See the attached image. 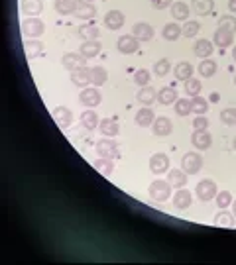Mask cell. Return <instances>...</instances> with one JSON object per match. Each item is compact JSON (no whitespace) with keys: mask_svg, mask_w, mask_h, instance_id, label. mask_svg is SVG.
<instances>
[{"mask_svg":"<svg viewBox=\"0 0 236 265\" xmlns=\"http://www.w3.org/2000/svg\"><path fill=\"white\" fill-rule=\"evenodd\" d=\"M150 197L156 202H165L171 195V185L167 181H162V179H156L152 185H150Z\"/></svg>","mask_w":236,"mask_h":265,"instance_id":"cell-1","label":"cell"},{"mask_svg":"<svg viewBox=\"0 0 236 265\" xmlns=\"http://www.w3.org/2000/svg\"><path fill=\"white\" fill-rule=\"evenodd\" d=\"M46 32V24L42 22L38 16H34V18H26L22 22V34L26 38H40L42 34Z\"/></svg>","mask_w":236,"mask_h":265,"instance_id":"cell-2","label":"cell"},{"mask_svg":"<svg viewBox=\"0 0 236 265\" xmlns=\"http://www.w3.org/2000/svg\"><path fill=\"white\" fill-rule=\"evenodd\" d=\"M201 167H203V157H201L199 154L189 152V154L183 155V159H181V169H183L185 173L195 175V173L201 171Z\"/></svg>","mask_w":236,"mask_h":265,"instance_id":"cell-3","label":"cell"},{"mask_svg":"<svg viewBox=\"0 0 236 265\" xmlns=\"http://www.w3.org/2000/svg\"><path fill=\"white\" fill-rule=\"evenodd\" d=\"M98 157H108V159H116L120 157V150H118V144L112 140H98L96 146H94Z\"/></svg>","mask_w":236,"mask_h":265,"instance_id":"cell-4","label":"cell"},{"mask_svg":"<svg viewBox=\"0 0 236 265\" xmlns=\"http://www.w3.org/2000/svg\"><path fill=\"white\" fill-rule=\"evenodd\" d=\"M216 185H214V181L211 179H203V181H199V185H197V197L203 200V202H209L216 197Z\"/></svg>","mask_w":236,"mask_h":265,"instance_id":"cell-5","label":"cell"},{"mask_svg":"<svg viewBox=\"0 0 236 265\" xmlns=\"http://www.w3.org/2000/svg\"><path fill=\"white\" fill-rule=\"evenodd\" d=\"M100 92L96 90V87H85L83 88V92L79 94V100H81V104H85V106H89V108H94V106H98L100 104Z\"/></svg>","mask_w":236,"mask_h":265,"instance_id":"cell-6","label":"cell"},{"mask_svg":"<svg viewBox=\"0 0 236 265\" xmlns=\"http://www.w3.org/2000/svg\"><path fill=\"white\" fill-rule=\"evenodd\" d=\"M116 47L120 53H124V55H130V53H136L138 51V47H140V42L130 34V36H120L116 42Z\"/></svg>","mask_w":236,"mask_h":265,"instance_id":"cell-7","label":"cell"},{"mask_svg":"<svg viewBox=\"0 0 236 265\" xmlns=\"http://www.w3.org/2000/svg\"><path fill=\"white\" fill-rule=\"evenodd\" d=\"M150 171L160 175V173H167L169 171V157L165 154H156L150 157Z\"/></svg>","mask_w":236,"mask_h":265,"instance_id":"cell-8","label":"cell"},{"mask_svg":"<svg viewBox=\"0 0 236 265\" xmlns=\"http://www.w3.org/2000/svg\"><path fill=\"white\" fill-rule=\"evenodd\" d=\"M51 116H53V120H55V124L59 126V128H69L71 122H73V114L67 106H57V108H53L51 112Z\"/></svg>","mask_w":236,"mask_h":265,"instance_id":"cell-9","label":"cell"},{"mask_svg":"<svg viewBox=\"0 0 236 265\" xmlns=\"http://www.w3.org/2000/svg\"><path fill=\"white\" fill-rule=\"evenodd\" d=\"M171 130H173V124H171V120H169L167 116H158V118L154 120V124H152V132L156 134L158 138L169 136Z\"/></svg>","mask_w":236,"mask_h":265,"instance_id":"cell-10","label":"cell"},{"mask_svg":"<svg viewBox=\"0 0 236 265\" xmlns=\"http://www.w3.org/2000/svg\"><path fill=\"white\" fill-rule=\"evenodd\" d=\"M154 32H156V30L146 22L134 24V28H132V36H134L138 42H150V40L154 38Z\"/></svg>","mask_w":236,"mask_h":265,"instance_id":"cell-11","label":"cell"},{"mask_svg":"<svg viewBox=\"0 0 236 265\" xmlns=\"http://www.w3.org/2000/svg\"><path fill=\"white\" fill-rule=\"evenodd\" d=\"M191 142L197 150H209L212 146V138L207 130H195L193 136H191Z\"/></svg>","mask_w":236,"mask_h":265,"instance_id":"cell-12","label":"cell"},{"mask_svg":"<svg viewBox=\"0 0 236 265\" xmlns=\"http://www.w3.org/2000/svg\"><path fill=\"white\" fill-rule=\"evenodd\" d=\"M75 16L79 18V20H91L96 16V8H94L91 2H87V0H77V8H75Z\"/></svg>","mask_w":236,"mask_h":265,"instance_id":"cell-13","label":"cell"},{"mask_svg":"<svg viewBox=\"0 0 236 265\" xmlns=\"http://www.w3.org/2000/svg\"><path fill=\"white\" fill-rule=\"evenodd\" d=\"M212 42H214L216 47H220V49H222V47H230L232 42H234V34L228 32V30H224V28H216Z\"/></svg>","mask_w":236,"mask_h":265,"instance_id":"cell-14","label":"cell"},{"mask_svg":"<svg viewBox=\"0 0 236 265\" xmlns=\"http://www.w3.org/2000/svg\"><path fill=\"white\" fill-rule=\"evenodd\" d=\"M100 42L98 40H85L83 45L79 47V53L85 57V59H91V57H96L100 53Z\"/></svg>","mask_w":236,"mask_h":265,"instance_id":"cell-15","label":"cell"},{"mask_svg":"<svg viewBox=\"0 0 236 265\" xmlns=\"http://www.w3.org/2000/svg\"><path fill=\"white\" fill-rule=\"evenodd\" d=\"M167 183L173 187V189H183L187 185V173L183 169H171L167 173Z\"/></svg>","mask_w":236,"mask_h":265,"instance_id":"cell-16","label":"cell"},{"mask_svg":"<svg viewBox=\"0 0 236 265\" xmlns=\"http://www.w3.org/2000/svg\"><path fill=\"white\" fill-rule=\"evenodd\" d=\"M104 26H106L108 30H112V32L120 30V28L124 26V14H122L120 10H110V12L104 16Z\"/></svg>","mask_w":236,"mask_h":265,"instance_id":"cell-17","label":"cell"},{"mask_svg":"<svg viewBox=\"0 0 236 265\" xmlns=\"http://www.w3.org/2000/svg\"><path fill=\"white\" fill-rule=\"evenodd\" d=\"M85 57L81 55V53H65L63 57H61V65L65 67V69H79V67H85Z\"/></svg>","mask_w":236,"mask_h":265,"instance_id":"cell-18","label":"cell"},{"mask_svg":"<svg viewBox=\"0 0 236 265\" xmlns=\"http://www.w3.org/2000/svg\"><path fill=\"white\" fill-rule=\"evenodd\" d=\"M89 79H91V83H93V87H102L104 83H106V79H108V73H106V69L100 65H94L89 69Z\"/></svg>","mask_w":236,"mask_h":265,"instance_id":"cell-19","label":"cell"},{"mask_svg":"<svg viewBox=\"0 0 236 265\" xmlns=\"http://www.w3.org/2000/svg\"><path fill=\"white\" fill-rule=\"evenodd\" d=\"M191 202H193V197H191V193H189L187 189H179V191L173 195V206H175L177 210H185V208H189Z\"/></svg>","mask_w":236,"mask_h":265,"instance_id":"cell-20","label":"cell"},{"mask_svg":"<svg viewBox=\"0 0 236 265\" xmlns=\"http://www.w3.org/2000/svg\"><path fill=\"white\" fill-rule=\"evenodd\" d=\"M71 81H73V85L85 88L89 83H91V79H89V69H87V67L73 69V71H71Z\"/></svg>","mask_w":236,"mask_h":265,"instance_id":"cell-21","label":"cell"},{"mask_svg":"<svg viewBox=\"0 0 236 265\" xmlns=\"http://www.w3.org/2000/svg\"><path fill=\"white\" fill-rule=\"evenodd\" d=\"M136 98H138V102L140 104H146V106H150L152 102H156L158 100V90L152 87H140V90H138V94H136Z\"/></svg>","mask_w":236,"mask_h":265,"instance_id":"cell-22","label":"cell"},{"mask_svg":"<svg viewBox=\"0 0 236 265\" xmlns=\"http://www.w3.org/2000/svg\"><path fill=\"white\" fill-rule=\"evenodd\" d=\"M162 36H164V40L167 42H175V40H179L181 36H183V30H181V26L175 22H169L164 26V30H162Z\"/></svg>","mask_w":236,"mask_h":265,"instance_id":"cell-23","label":"cell"},{"mask_svg":"<svg viewBox=\"0 0 236 265\" xmlns=\"http://www.w3.org/2000/svg\"><path fill=\"white\" fill-rule=\"evenodd\" d=\"M44 10V4L42 0H22V12L26 16L34 18V16H40Z\"/></svg>","mask_w":236,"mask_h":265,"instance_id":"cell-24","label":"cell"},{"mask_svg":"<svg viewBox=\"0 0 236 265\" xmlns=\"http://www.w3.org/2000/svg\"><path fill=\"white\" fill-rule=\"evenodd\" d=\"M175 100H177V90L173 87H164L158 90V102L160 104L167 106V104H173Z\"/></svg>","mask_w":236,"mask_h":265,"instance_id":"cell-25","label":"cell"},{"mask_svg":"<svg viewBox=\"0 0 236 265\" xmlns=\"http://www.w3.org/2000/svg\"><path fill=\"white\" fill-rule=\"evenodd\" d=\"M136 124L140 126V128H148V126H152L154 124V120H156V116H154V110L152 108H142V110L136 112Z\"/></svg>","mask_w":236,"mask_h":265,"instance_id":"cell-26","label":"cell"},{"mask_svg":"<svg viewBox=\"0 0 236 265\" xmlns=\"http://www.w3.org/2000/svg\"><path fill=\"white\" fill-rule=\"evenodd\" d=\"M212 49H214V47H212V44L209 42V40H197L195 45H193L195 55L201 57V59H207V57L212 53Z\"/></svg>","mask_w":236,"mask_h":265,"instance_id":"cell-27","label":"cell"},{"mask_svg":"<svg viewBox=\"0 0 236 265\" xmlns=\"http://www.w3.org/2000/svg\"><path fill=\"white\" fill-rule=\"evenodd\" d=\"M173 75H175V79H179V81H187L193 77V65L189 63V61H181V63H177L175 69H173Z\"/></svg>","mask_w":236,"mask_h":265,"instance_id":"cell-28","label":"cell"},{"mask_svg":"<svg viewBox=\"0 0 236 265\" xmlns=\"http://www.w3.org/2000/svg\"><path fill=\"white\" fill-rule=\"evenodd\" d=\"M98 130H100L102 136H106V138H114L118 134V124L114 120H110V118H102L98 122Z\"/></svg>","mask_w":236,"mask_h":265,"instance_id":"cell-29","label":"cell"},{"mask_svg":"<svg viewBox=\"0 0 236 265\" xmlns=\"http://www.w3.org/2000/svg\"><path fill=\"white\" fill-rule=\"evenodd\" d=\"M24 51H26V55H28L30 59L40 57V55L44 53V44L38 42V40H28V42L24 44Z\"/></svg>","mask_w":236,"mask_h":265,"instance_id":"cell-30","label":"cell"},{"mask_svg":"<svg viewBox=\"0 0 236 265\" xmlns=\"http://www.w3.org/2000/svg\"><path fill=\"white\" fill-rule=\"evenodd\" d=\"M75 8H77V0H55V10L61 16L75 14Z\"/></svg>","mask_w":236,"mask_h":265,"instance_id":"cell-31","label":"cell"},{"mask_svg":"<svg viewBox=\"0 0 236 265\" xmlns=\"http://www.w3.org/2000/svg\"><path fill=\"white\" fill-rule=\"evenodd\" d=\"M94 169L96 171H100L102 175H110L112 171H114V163H112V159H108V157H98V159H94Z\"/></svg>","mask_w":236,"mask_h":265,"instance_id":"cell-32","label":"cell"},{"mask_svg":"<svg viewBox=\"0 0 236 265\" xmlns=\"http://www.w3.org/2000/svg\"><path fill=\"white\" fill-rule=\"evenodd\" d=\"M169 8H171V16L175 20H187L189 18V6L185 2H173Z\"/></svg>","mask_w":236,"mask_h":265,"instance_id":"cell-33","label":"cell"},{"mask_svg":"<svg viewBox=\"0 0 236 265\" xmlns=\"http://www.w3.org/2000/svg\"><path fill=\"white\" fill-rule=\"evenodd\" d=\"M212 8H214V0H193V10H195L199 16L211 14Z\"/></svg>","mask_w":236,"mask_h":265,"instance_id":"cell-34","label":"cell"},{"mask_svg":"<svg viewBox=\"0 0 236 265\" xmlns=\"http://www.w3.org/2000/svg\"><path fill=\"white\" fill-rule=\"evenodd\" d=\"M214 224L216 226H222V228H232L234 226V214H230L224 208H220V212L214 216Z\"/></svg>","mask_w":236,"mask_h":265,"instance_id":"cell-35","label":"cell"},{"mask_svg":"<svg viewBox=\"0 0 236 265\" xmlns=\"http://www.w3.org/2000/svg\"><path fill=\"white\" fill-rule=\"evenodd\" d=\"M98 116H96V112L94 110H85L81 114V124L87 128V130H94L96 126H98Z\"/></svg>","mask_w":236,"mask_h":265,"instance_id":"cell-36","label":"cell"},{"mask_svg":"<svg viewBox=\"0 0 236 265\" xmlns=\"http://www.w3.org/2000/svg\"><path fill=\"white\" fill-rule=\"evenodd\" d=\"M216 73V63L212 61V59H203V63H199V75L201 77H205V79H209Z\"/></svg>","mask_w":236,"mask_h":265,"instance_id":"cell-37","label":"cell"},{"mask_svg":"<svg viewBox=\"0 0 236 265\" xmlns=\"http://www.w3.org/2000/svg\"><path fill=\"white\" fill-rule=\"evenodd\" d=\"M79 36L83 40H98V28L94 24H85L79 28Z\"/></svg>","mask_w":236,"mask_h":265,"instance_id":"cell-38","label":"cell"},{"mask_svg":"<svg viewBox=\"0 0 236 265\" xmlns=\"http://www.w3.org/2000/svg\"><path fill=\"white\" fill-rule=\"evenodd\" d=\"M207 108H209V102H207L203 96H199V94H197V96H193V98H191V112H195L197 116H199V114H205Z\"/></svg>","mask_w":236,"mask_h":265,"instance_id":"cell-39","label":"cell"},{"mask_svg":"<svg viewBox=\"0 0 236 265\" xmlns=\"http://www.w3.org/2000/svg\"><path fill=\"white\" fill-rule=\"evenodd\" d=\"M181 30H183V36L185 38H195L199 34V30H201V24L197 22V20H187Z\"/></svg>","mask_w":236,"mask_h":265,"instance_id":"cell-40","label":"cell"},{"mask_svg":"<svg viewBox=\"0 0 236 265\" xmlns=\"http://www.w3.org/2000/svg\"><path fill=\"white\" fill-rule=\"evenodd\" d=\"M191 112V100L189 98H177L175 100V114L177 116H187Z\"/></svg>","mask_w":236,"mask_h":265,"instance_id":"cell-41","label":"cell"},{"mask_svg":"<svg viewBox=\"0 0 236 265\" xmlns=\"http://www.w3.org/2000/svg\"><path fill=\"white\" fill-rule=\"evenodd\" d=\"M220 122L226 126H236V108H224L220 112Z\"/></svg>","mask_w":236,"mask_h":265,"instance_id":"cell-42","label":"cell"},{"mask_svg":"<svg viewBox=\"0 0 236 265\" xmlns=\"http://www.w3.org/2000/svg\"><path fill=\"white\" fill-rule=\"evenodd\" d=\"M169 69H171V63L167 59H160L158 63H154V75L156 77H165L169 73Z\"/></svg>","mask_w":236,"mask_h":265,"instance_id":"cell-43","label":"cell"},{"mask_svg":"<svg viewBox=\"0 0 236 265\" xmlns=\"http://www.w3.org/2000/svg\"><path fill=\"white\" fill-rule=\"evenodd\" d=\"M185 92L191 94V96H197V94L201 92V81H199V79H193V77L187 79V81H185Z\"/></svg>","mask_w":236,"mask_h":265,"instance_id":"cell-44","label":"cell"},{"mask_svg":"<svg viewBox=\"0 0 236 265\" xmlns=\"http://www.w3.org/2000/svg\"><path fill=\"white\" fill-rule=\"evenodd\" d=\"M216 204L220 206V208H226V206H230L232 204V195L228 193V191H220V193H216Z\"/></svg>","mask_w":236,"mask_h":265,"instance_id":"cell-45","label":"cell"},{"mask_svg":"<svg viewBox=\"0 0 236 265\" xmlns=\"http://www.w3.org/2000/svg\"><path fill=\"white\" fill-rule=\"evenodd\" d=\"M218 28H224V30H228V32H236V18L234 16H222L220 20H218Z\"/></svg>","mask_w":236,"mask_h":265,"instance_id":"cell-46","label":"cell"},{"mask_svg":"<svg viewBox=\"0 0 236 265\" xmlns=\"http://www.w3.org/2000/svg\"><path fill=\"white\" fill-rule=\"evenodd\" d=\"M134 81H136V85H140V87H146V85L150 83V71H146V69H140V71H136V75H134Z\"/></svg>","mask_w":236,"mask_h":265,"instance_id":"cell-47","label":"cell"},{"mask_svg":"<svg viewBox=\"0 0 236 265\" xmlns=\"http://www.w3.org/2000/svg\"><path fill=\"white\" fill-rule=\"evenodd\" d=\"M207 126H209V120L205 118V114H199V116L193 120V128H195V130H207Z\"/></svg>","mask_w":236,"mask_h":265,"instance_id":"cell-48","label":"cell"},{"mask_svg":"<svg viewBox=\"0 0 236 265\" xmlns=\"http://www.w3.org/2000/svg\"><path fill=\"white\" fill-rule=\"evenodd\" d=\"M152 6L156 10H164L167 6H171V0H152Z\"/></svg>","mask_w":236,"mask_h":265,"instance_id":"cell-49","label":"cell"},{"mask_svg":"<svg viewBox=\"0 0 236 265\" xmlns=\"http://www.w3.org/2000/svg\"><path fill=\"white\" fill-rule=\"evenodd\" d=\"M228 10H230L232 14H236V0H228Z\"/></svg>","mask_w":236,"mask_h":265,"instance_id":"cell-50","label":"cell"},{"mask_svg":"<svg viewBox=\"0 0 236 265\" xmlns=\"http://www.w3.org/2000/svg\"><path fill=\"white\" fill-rule=\"evenodd\" d=\"M232 214H234V218H236V202H232Z\"/></svg>","mask_w":236,"mask_h":265,"instance_id":"cell-51","label":"cell"},{"mask_svg":"<svg viewBox=\"0 0 236 265\" xmlns=\"http://www.w3.org/2000/svg\"><path fill=\"white\" fill-rule=\"evenodd\" d=\"M232 59L236 61V47H232Z\"/></svg>","mask_w":236,"mask_h":265,"instance_id":"cell-52","label":"cell"},{"mask_svg":"<svg viewBox=\"0 0 236 265\" xmlns=\"http://www.w3.org/2000/svg\"><path fill=\"white\" fill-rule=\"evenodd\" d=\"M232 148L236 150V136H234V142H232Z\"/></svg>","mask_w":236,"mask_h":265,"instance_id":"cell-53","label":"cell"},{"mask_svg":"<svg viewBox=\"0 0 236 265\" xmlns=\"http://www.w3.org/2000/svg\"><path fill=\"white\" fill-rule=\"evenodd\" d=\"M87 2H91V4H93V0H87Z\"/></svg>","mask_w":236,"mask_h":265,"instance_id":"cell-54","label":"cell"},{"mask_svg":"<svg viewBox=\"0 0 236 265\" xmlns=\"http://www.w3.org/2000/svg\"><path fill=\"white\" fill-rule=\"evenodd\" d=\"M234 85H236V77H234Z\"/></svg>","mask_w":236,"mask_h":265,"instance_id":"cell-55","label":"cell"}]
</instances>
